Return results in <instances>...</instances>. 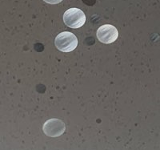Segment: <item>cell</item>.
Segmentation results:
<instances>
[{"mask_svg": "<svg viewBox=\"0 0 160 150\" xmlns=\"http://www.w3.org/2000/svg\"><path fill=\"white\" fill-rule=\"evenodd\" d=\"M55 44L59 51L62 52H71L78 46V39L71 32L64 31L57 35Z\"/></svg>", "mask_w": 160, "mask_h": 150, "instance_id": "cell-1", "label": "cell"}, {"mask_svg": "<svg viewBox=\"0 0 160 150\" xmlns=\"http://www.w3.org/2000/svg\"><path fill=\"white\" fill-rule=\"evenodd\" d=\"M63 21L69 28H79L85 23L86 15L78 8H70L64 13Z\"/></svg>", "mask_w": 160, "mask_h": 150, "instance_id": "cell-2", "label": "cell"}, {"mask_svg": "<svg viewBox=\"0 0 160 150\" xmlns=\"http://www.w3.org/2000/svg\"><path fill=\"white\" fill-rule=\"evenodd\" d=\"M118 31L111 24L101 26L97 31V38L102 44H111L118 39Z\"/></svg>", "mask_w": 160, "mask_h": 150, "instance_id": "cell-3", "label": "cell"}, {"mask_svg": "<svg viewBox=\"0 0 160 150\" xmlns=\"http://www.w3.org/2000/svg\"><path fill=\"white\" fill-rule=\"evenodd\" d=\"M44 133L48 137H57L65 132L66 126L63 121L58 119H51L45 122L42 127Z\"/></svg>", "mask_w": 160, "mask_h": 150, "instance_id": "cell-4", "label": "cell"}, {"mask_svg": "<svg viewBox=\"0 0 160 150\" xmlns=\"http://www.w3.org/2000/svg\"><path fill=\"white\" fill-rule=\"evenodd\" d=\"M43 1L49 4H58L62 2V0H43Z\"/></svg>", "mask_w": 160, "mask_h": 150, "instance_id": "cell-5", "label": "cell"}]
</instances>
